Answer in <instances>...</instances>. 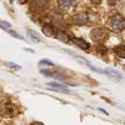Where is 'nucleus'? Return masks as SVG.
I'll list each match as a JSON object with an SVG mask.
<instances>
[{"label":"nucleus","mask_w":125,"mask_h":125,"mask_svg":"<svg viewBox=\"0 0 125 125\" xmlns=\"http://www.w3.org/2000/svg\"><path fill=\"white\" fill-rule=\"evenodd\" d=\"M0 28H3V29H5V30H10V29H11L10 24L6 23V21H0Z\"/></svg>","instance_id":"obj_12"},{"label":"nucleus","mask_w":125,"mask_h":125,"mask_svg":"<svg viewBox=\"0 0 125 125\" xmlns=\"http://www.w3.org/2000/svg\"><path fill=\"white\" fill-rule=\"evenodd\" d=\"M70 40L73 41V43H75L79 48L84 49V50H89V49H90L89 43H86V41L83 40V39H79V38H75V36H70Z\"/></svg>","instance_id":"obj_4"},{"label":"nucleus","mask_w":125,"mask_h":125,"mask_svg":"<svg viewBox=\"0 0 125 125\" xmlns=\"http://www.w3.org/2000/svg\"><path fill=\"white\" fill-rule=\"evenodd\" d=\"M105 36H106V31L100 29V28H96L91 31V39L94 41H101L105 39Z\"/></svg>","instance_id":"obj_2"},{"label":"nucleus","mask_w":125,"mask_h":125,"mask_svg":"<svg viewBox=\"0 0 125 125\" xmlns=\"http://www.w3.org/2000/svg\"><path fill=\"white\" fill-rule=\"evenodd\" d=\"M56 38H58V40L62 41V43H69V41H70V35L66 34L65 31H59Z\"/></svg>","instance_id":"obj_6"},{"label":"nucleus","mask_w":125,"mask_h":125,"mask_svg":"<svg viewBox=\"0 0 125 125\" xmlns=\"http://www.w3.org/2000/svg\"><path fill=\"white\" fill-rule=\"evenodd\" d=\"M104 73H106V74H111V75H109V76H111V78L123 79V76L120 75V73H118L116 70H114V69H106V70H104Z\"/></svg>","instance_id":"obj_9"},{"label":"nucleus","mask_w":125,"mask_h":125,"mask_svg":"<svg viewBox=\"0 0 125 125\" xmlns=\"http://www.w3.org/2000/svg\"><path fill=\"white\" fill-rule=\"evenodd\" d=\"M58 4L61 6V8H65V9H69L71 6H74L75 1H69V0H59Z\"/></svg>","instance_id":"obj_8"},{"label":"nucleus","mask_w":125,"mask_h":125,"mask_svg":"<svg viewBox=\"0 0 125 125\" xmlns=\"http://www.w3.org/2000/svg\"><path fill=\"white\" fill-rule=\"evenodd\" d=\"M9 65L11 66V68H14V69H16V70H18V69H20V66H16V64H14V62H10Z\"/></svg>","instance_id":"obj_14"},{"label":"nucleus","mask_w":125,"mask_h":125,"mask_svg":"<svg viewBox=\"0 0 125 125\" xmlns=\"http://www.w3.org/2000/svg\"><path fill=\"white\" fill-rule=\"evenodd\" d=\"M88 20H89V18L85 13H79L73 16V23L76 25H85L88 23Z\"/></svg>","instance_id":"obj_3"},{"label":"nucleus","mask_w":125,"mask_h":125,"mask_svg":"<svg viewBox=\"0 0 125 125\" xmlns=\"http://www.w3.org/2000/svg\"><path fill=\"white\" fill-rule=\"evenodd\" d=\"M40 64H48L49 66H51V65H54L53 62H51V61H49V60H41V61H40Z\"/></svg>","instance_id":"obj_13"},{"label":"nucleus","mask_w":125,"mask_h":125,"mask_svg":"<svg viewBox=\"0 0 125 125\" xmlns=\"http://www.w3.org/2000/svg\"><path fill=\"white\" fill-rule=\"evenodd\" d=\"M28 33L30 34V36L33 38L34 40H36V41H39V40H40V38L38 36V34L35 33V31H33V30H28Z\"/></svg>","instance_id":"obj_11"},{"label":"nucleus","mask_w":125,"mask_h":125,"mask_svg":"<svg viewBox=\"0 0 125 125\" xmlns=\"http://www.w3.org/2000/svg\"><path fill=\"white\" fill-rule=\"evenodd\" d=\"M48 85H50V88H53V89H56V90H61V91H69L64 85H60V84H56V83H50V84H48Z\"/></svg>","instance_id":"obj_10"},{"label":"nucleus","mask_w":125,"mask_h":125,"mask_svg":"<svg viewBox=\"0 0 125 125\" xmlns=\"http://www.w3.org/2000/svg\"><path fill=\"white\" fill-rule=\"evenodd\" d=\"M98 50H99V51H104V53L106 51V49L104 48V46H99V48H98Z\"/></svg>","instance_id":"obj_15"},{"label":"nucleus","mask_w":125,"mask_h":125,"mask_svg":"<svg viewBox=\"0 0 125 125\" xmlns=\"http://www.w3.org/2000/svg\"><path fill=\"white\" fill-rule=\"evenodd\" d=\"M108 26L113 31H121L125 29V19L120 14H114L108 20Z\"/></svg>","instance_id":"obj_1"},{"label":"nucleus","mask_w":125,"mask_h":125,"mask_svg":"<svg viewBox=\"0 0 125 125\" xmlns=\"http://www.w3.org/2000/svg\"><path fill=\"white\" fill-rule=\"evenodd\" d=\"M114 51H115V54L119 58L125 59V45H118V46H115V48H114Z\"/></svg>","instance_id":"obj_7"},{"label":"nucleus","mask_w":125,"mask_h":125,"mask_svg":"<svg viewBox=\"0 0 125 125\" xmlns=\"http://www.w3.org/2000/svg\"><path fill=\"white\" fill-rule=\"evenodd\" d=\"M43 33H44V35H46V36H54L55 33H56V30H55L54 26L46 24V25L43 26Z\"/></svg>","instance_id":"obj_5"},{"label":"nucleus","mask_w":125,"mask_h":125,"mask_svg":"<svg viewBox=\"0 0 125 125\" xmlns=\"http://www.w3.org/2000/svg\"><path fill=\"white\" fill-rule=\"evenodd\" d=\"M31 125H44V124H41V123H33Z\"/></svg>","instance_id":"obj_16"}]
</instances>
